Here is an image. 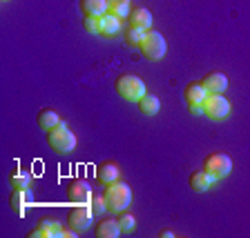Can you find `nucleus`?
Masks as SVG:
<instances>
[{
	"mask_svg": "<svg viewBox=\"0 0 250 238\" xmlns=\"http://www.w3.org/2000/svg\"><path fill=\"white\" fill-rule=\"evenodd\" d=\"M116 220H119V225H121V229H123V234H130L132 229H134V225H136L134 216H132V214L127 212V209H125V214H121V216L116 218Z\"/></svg>",
	"mask_w": 250,
	"mask_h": 238,
	"instance_id": "5701e85b",
	"label": "nucleus"
},
{
	"mask_svg": "<svg viewBox=\"0 0 250 238\" xmlns=\"http://www.w3.org/2000/svg\"><path fill=\"white\" fill-rule=\"evenodd\" d=\"M143 36H146V31L143 29H136V27H130L127 29V45H132V47H141V42H143Z\"/></svg>",
	"mask_w": 250,
	"mask_h": 238,
	"instance_id": "b1692460",
	"label": "nucleus"
},
{
	"mask_svg": "<svg viewBox=\"0 0 250 238\" xmlns=\"http://www.w3.org/2000/svg\"><path fill=\"white\" fill-rule=\"evenodd\" d=\"M96 181L103 183V185L119 181V165H114V163H101L96 167Z\"/></svg>",
	"mask_w": 250,
	"mask_h": 238,
	"instance_id": "4468645a",
	"label": "nucleus"
},
{
	"mask_svg": "<svg viewBox=\"0 0 250 238\" xmlns=\"http://www.w3.org/2000/svg\"><path fill=\"white\" fill-rule=\"evenodd\" d=\"M92 187H89L87 181H72L67 187V198L74 205H89L92 201Z\"/></svg>",
	"mask_w": 250,
	"mask_h": 238,
	"instance_id": "6e6552de",
	"label": "nucleus"
},
{
	"mask_svg": "<svg viewBox=\"0 0 250 238\" xmlns=\"http://www.w3.org/2000/svg\"><path fill=\"white\" fill-rule=\"evenodd\" d=\"M203 169L208 171L214 181H219V178H226L230 171H232V161H230L228 154H221V151H217V154H210L208 158H206V163H203Z\"/></svg>",
	"mask_w": 250,
	"mask_h": 238,
	"instance_id": "39448f33",
	"label": "nucleus"
},
{
	"mask_svg": "<svg viewBox=\"0 0 250 238\" xmlns=\"http://www.w3.org/2000/svg\"><path fill=\"white\" fill-rule=\"evenodd\" d=\"M96 214L92 212V207H85V205H76L72 212L67 214V223L72 229L76 232H83V229H89L92 227V220Z\"/></svg>",
	"mask_w": 250,
	"mask_h": 238,
	"instance_id": "0eeeda50",
	"label": "nucleus"
},
{
	"mask_svg": "<svg viewBox=\"0 0 250 238\" xmlns=\"http://www.w3.org/2000/svg\"><path fill=\"white\" fill-rule=\"evenodd\" d=\"M141 52L147 60H161L167 54V42L166 38L154 29H147L146 36H143V42H141Z\"/></svg>",
	"mask_w": 250,
	"mask_h": 238,
	"instance_id": "20e7f679",
	"label": "nucleus"
},
{
	"mask_svg": "<svg viewBox=\"0 0 250 238\" xmlns=\"http://www.w3.org/2000/svg\"><path fill=\"white\" fill-rule=\"evenodd\" d=\"M29 198H31L29 189H14V194H11V207H14V212L25 214V207H27V202H29Z\"/></svg>",
	"mask_w": 250,
	"mask_h": 238,
	"instance_id": "6ab92c4d",
	"label": "nucleus"
},
{
	"mask_svg": "<svg viewBox=\"0 0 250 238\" xmlns=\"http://www.w3.org/2000/svg\"><path fill=\"white\" fill-rule=\"evenodd\" d=\"M212 183H214V178L210 176V174L203 169V167L190 174V187H192L194 192H206V189H208Z\"/></svg>",
	"mask_w": 250,
	"mask_h": 238,
	"instance_id": "dca6fc26",
	"label": "nucleus"
},
{
	"mask_svg": "<svg viewBox=\"0 0 250 238\" xmlns=\"http://www.w3.org/2000/svg\"><path fill=\"white\" fill-rule=\"evenodd\" d=\"M116 92H119L121 98L125 100H136L139 103V98H143L146 96V83L141 80L139 76H134V73H121L119 78H116Z\"/></svg>",
	"mask_w": 250,
	"mask_h": 238,
	"instance_id": "7ed1b4c3",
	"label": "nucleus"
},
{
	"mask_svg": "<svg viewBox=\"0 0 250 238\" xmlns=\"http://www.w3.org/2000/svg\"><path fill=\"white\" fill-rule=\"evenodd\" d=\"M58 123H61V116H58L54 109L45 107V109H41V111H38V127H41V129L49 131V129H54Z\"/></svg>",
	"mask_w": 250,
	"mask_h": 238,
	"instance_id": "a211bd4d",
	"label": "nucleus"
},
{
	"mask_svg": "<svg viewBox=\"0 0 250 238\" xmlns=\"http://www.w3.org/2000/svg\"><path fill=\"white\" fill-rule=\"evenodd\" d=\"M121 20L123 18H119V16H114V14H103V16H99V34L101 36H105V38H112V36H116L121 31Z\"/></svg>",
	"mask_w": 250,
	"mask_h": 238,
	"instance_id": "1a4fd4ad",
	"label": "nucleus"
},
{
	"mask_svg": "<svg viewBox=\"0 0 250 238\" xmlns=\"http://www.w3.org/2000/svg\"><path fill=\"white\" fill-rule=\"evenodd\" d=\"M89 207H92V212L96 214V216H101V214H107V212H109L103 194H101V196H92V201H89Z\"/></svg>",
	"mask_w": 250,
	"mask_h": 238,
	"instance_id": "4be33fe9",
	"label": "nucleus"
},
{
	"mask_svg": "<svg viewBox=\"0 0 250 238\" xmlns=\"http://www.w3.org/2000/svg\"><path fill=\"white\" fill-rule=\"evenodd\" d=\"M83 25L89 34H99V16H85Z\"/></svg>",
	"mask_w": 250,
	"mask_h": 238,
	"instance_id": "a878e982",
	"label": "nucleus"
},
{
	"mask_svg": "<svg viewBox=\"0 0 250 238\" xmlns=\"http://www.w3.org/2000/svg\"><path fill=\"white\" fill-rule=\"evenodd\" d=\"M31 238H62V227L56 220H42L38 227H34V232H29Z\"/></svg>",
	"mask_w": 250,
	"mask_h": 238,
	"instance_id": "9b49d317",
	"label": "nucleus"
},
{
	"mask_svg": "<svg viewBox=\"0 0 250 238\" xmlns=\"http://www.w3.org/2000/svg\"><path fill=\"white\" fill-rule=\"evenodd\" d=\"M159 236H166V238H172V236H174V232H170V229H161V232H159Z\"/></svg>",
	"mask_w": 250,
	"mask_h": 238,
	"instance_id": "cd10ccee",
	"label": "nucleus"
},
{
	"mask_svg": "<svg viewBox=\"0 0 250 238\" xmlns=\"http://www.w3.org/2000/svg\"><path fill=\"white\" fill-rule=\"evenodd\" d=\"M109 14L119 16V18H130V14H132L130 2H123V5H109Z\"/></svg>",
	"mask_w": 250,
	"mask_h": 238,
	"instance_id": "393cba45",
	"label": "nucleus"
},
{
	"mask_svg": "<svg viewBox=\"0 0 250 238\" xmlns=\"http://www.w3.org/2000/svg\"><path fill=\"white\" fill-rule=\"evenodd\" d=\"M94 234H96L99 238H119L121 234H123V229H121V225H119L116 218H103V220L96 225Z\"/></svg>",
	"mask_w": 250,
	"mask_h": 238,
	"instance_id": "f8f14e48",
	"label": "nucleus"
},
{
	"mask_svg": "<svg viewBox=\"0 0 250 238\" xmlns=\"http://www.w3.org/2000/svg\"><path fill=\"white\" fill-rule=\"evenodd\" d=\"M201 85L206 87L208 93H224L228 89V78L224 72H210L208 76L201 80Z\"/></svg>",
	"mask_w": 250,
	"mask_h": 238,
	"instance_id": "9d476101",
	"label": "nucleus"
},
{
	"mask_svg": "<svg viewBox=\"0 0 250 238\" xmlns=\"http://www.w3.org/2000/svg\"><path fill=\"white\" fill-rule=\"evenodd\" d=\"M123 2H130V0H109V5H123Z\"/></svg>",
	"mask_w": 250,
	"mask_h": 238,
	"instance_id": "c85d7f7f",
	"label": "nucleus"
},
{
	"mask_svg": "<svg viewBox=\"0 0 250 238\" xmlns=\"http://www.w3.org/2000/svg\"><path fill=\"white\" fill-rule=\"evenodd\" d=\"M183 96H186L188 105H203L208 92H206V87H203L201 83H190L186 89H183Z\"/></svg>",
	"mask_w": 250,
	"mask_h": 238,
	"instance_id": "2eb2a0df",
	"label": "nucleus"
},
{
	"mask_svg": "<svg viewBox=\"0 0 250 238\" xmlns=\"http://www.w3.org/2000/svg\"><path fill=\"white\" fill-rule=\"evenodd\" d=\"M47 143L52 149H56L58 154H69V151L76 147V136L74 131L67 127V123H58L54 129L47 131Z\"/></svg>",
	"mask_w": 250,
	"mask_h": 238,
	"instance_id": "f03ea898",
	"label": "nucleus"
},
{
	"mask_svg": "<svg viewBox=\"0 0 250 238\" xmlns=\"http://www.w3.org/2000/svg\"><path fill=\"white\" fill-rule=\"evenodd\" d=\"M81 9L85 16H103L109 11V0H81Z\"/></svg>",
	"mask_w": 250,
	"mask_h": 238,
	"instance_id": "f3484780",
	"label": "nucleus"
},
{
	"mask_svg": "<svg viewBox=\"0 0 250 238\" xmlns=\"http://www.w3.org/2000/svg\"><path fill=\"white\" fill-rule=\"evenodd\" d=\"M203 114L212 120H221L230 114V103L224 98V93H208L203 100Z\"/></svg>",
	"mask_w": 250,
	"mask_h": 238,
	"instance_id": "423d86ee",
	"label": "nucleus"
},
{
	"mask_svg": "<svg viewBox=\"0 0 250 238\" xmlns=\"http://www.w3.org/2000/svg\"><path fill=\"white\" fill-rule=\"evenodd\" d=\"M192 114H203V105H188Z\"/></svg>",
	"mask_w": 250,
	"mask_h": 238,
	"instance_id": "bb28decb",
	"label": "nucleus"
},
{
	"mask_svg": "<svg viewBox=\"0 0 250 238\" xmlns=\"http://www.w3.org/2000/svg\"><path fill=\"white\" fill-rule=\"evenodd\" d=\"M11 185H14V189H29V185H31V174L29 171H16V174H11Z\"/></svg>",
	"mask_w": 250,
	"mask_h": 238,
	"instance_id": "412c9836",
	"label": "nucleus"
},
{
	"mask_svg": "<svg viewBox=\"0 0 250 238\" xmlns=\"http://www.w3.org/2000/svg\"><path fill=\"white\" fill-rule=\"evenodd\" d=\"M159 107H161V103H159V98H156L154 93H146L143 98H139V109H141V114L154 116L156 111H159Z\"/></svg>",
	"mask_w": 250,
	"mask_h": 238,
	"instance_id": "aec40b11",
	"label": "nucleus"
},
{
	"mask_svg": "<svg viewBox=\"0 0 250 238\" xmlns=\"http://www.w3.org/2000/svg\"><path fill=\"white\" fill-rule=\"evenodd\" d=\"M103 196H105V202H107L109 212H125L132 202V187L127 185V183L114 181L105 187Z\"/></svg>",
	"mask_w": 250,
	"mask_h": 238,
	"instance_id": "f257e3e1",
	"label": "nucleus"
},
{
	"mask_svg": "<svg viewBox=\"0 0 250 238\" xmlns=\"http://www.w3.org/2000/svg\"><path fill=\"white\" fill-rule=\"evenodd\" d=\"M130 27H136V29L147 31L152 27V14L146 7H139V9H132L130 14Z\"/></svg>",
	"mask_w": 250,
	"mask_h": 238,
	"instance_id": "ddd939ff",
	"label": "nucleus"
}]
</instances>
